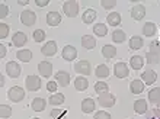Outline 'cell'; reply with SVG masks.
I'll list each match as a JSON object with an SVG mask.
<instances>
[{
    "label": "cell",
    "mask_w": 160,
    "mask_h": 119,
    "mask_svg": "<svg viewBox=\"0 0 160 119\" xmlns=\"http://www.w3.org/2000/svg\"><path fill=\"white\" fill-rule=\"evenodd\" d=\"M8 98L10 99L12 102L19 103V102H22V100L25 99V90L22 89V87H19V86H13V87L9 89Z\"/></svg>",
    "instance_id": "2"
},
{
    "label": "cell",
    "mask_w": 160,
    "mask_h": 119,
    "mask_svg": "<svg viewBox=\"0 0 160 119\" xmlns=\"http://www.w3.org/2000/svg\"><path fill=\"white\" fill-rule=\"evenodd\" d=\"M16 58L22 63H29L32 60V51L31 50H19L16 52Z\"/></svg>",
    "instance_id": "23"
},
{
    "label": "cell",
    "mask_w": 160,
    "mask_h": 119,
    "mask_svg": "<svg viewBox=\"0 0 160 119\" xmlns=\"http://www.w3.org/2000/svg\"><path fill=\"white\" fill-rule=\"evenodd\" d=\"M95 119H112V118H111V115L108 112L101 111V112H96V113H95Z\"/></svg>",
    "instance_id": "44"
},
{
    "label": "cell",
    "mask_w": 160,
    "mask_h": 119,
    "mask_svg": "<svg viewBox=\"0 0 160 119\" xmlns=\"http://www.w3.org/2000/svg\"><path fill=\"white\" fill-rule=\"evenodd\" d=\"M147 100H144V99H138V100H135L134 102V112L135 113H138V115H143L147 112Z\"/></svg>",
    "instance_id": "22"
},
{
    "label": "cell",
    "mask_w": 160,
    "mask_h": 119,
    "mask_svg": "<svg viewBox=\"0 0 160 119\" xmlns=\"http://www.w3.org/2000/svg\"><path fill=\"white\" fill-rule=\"evenodd\" d=\"M26 41H28V38H26V35L23 34V32H16V34L13 35V38H12V44L15 45V47H18V48L23 47V45L26 44Z\"/></svg>",
    "instance_id": "19"
},
{
    "label": "cell",
    "mask_w": 160,
    "mask_h": 119,
    "mask_svg": "<svg viewBox=\"0 0 160 119\" xmlns=\"http://www.w3.org/2000/svg\"><path fill=\"white\" fill-rule=\"evenodd\" d=\"M96 10L95 9H88V10H84V13L82 15V21H83V23H86V25H90V23H93L95 22V19H96Z\"/></svg>",
    "instance_id": "17"
},
{
    "label": "cell",
    "mask_w": 160,
    "mask_h": 119,
    "mask_svg": "<svg viewBox=\"0 0 160 119\" xmlns=\"http://www.w3.org/2000/svg\"><path fill=\"white\" fill-rule=\"evenodd\" d=\"M9 15V7L6 6V4H0V17L3 19V17H6Z\"/></svg>",
    "instance_id": "46"
},
{
    "label": "cell",
    "mask_w": 160,
    "mask_h": 119,
    "mask_svg": "<svg viewBox=\"0 0 160 119\" xmlns=\"http://www.w3.org/2000/svg\"><path fill=\"white\" fill-rule=\"evenodd\" d=\"M47 23L50 26H58L61 23V15L58 12H48L47 13Z\"/></svg>",
    "instance_id": "15"
},
{
    "label": "cell",
    "mask_w": 160,
    "mask_h": 119,
    "mask_svg": "<svg viewBox=\"0 0 160 119\" xmlns=\"http://www.w3.org/2000/svg\"><path fill=\"white\" fill-rule=\"evenodd\" d=\"M0 86H2V87L4 86V77H3V76L0 77Z\"/></svg>",
    "instance_id": "50"
},
{
    "label": "cell",
    "mask_w": 160,
    "mask_h": 119,
    "mask_svg": "<svg viewBox=\"0 0 160 119\" xmlns=\"http://www.w3.org/2000/svg\"><path fill=\"white\" fill-rule=\"evenodd\" d=\"M148 50H150V52H154V54H159L160 55V41H152Z\"/></svg>",
    "instance_id": "41"
},
{
    "label": "cell",
    "mask_w": 160,
    "mask_h": 119,
    "mask_svg": "<svg viewBox=\"0 0 160 119\" xmlns=\"http://www.w3.org/2000/svg\"><path fill=\"white\" fill-rule=\"evenodd\" d=\"M64 94L63 93H52V96H50V103L52 106H58L64 103Z\"/></svg>",
    "instance_id": "33"
},
{
    "label": "cell",
    "mask_w": 160,
    "mask_h": 119,
    "mask_svg": "<svg viewBox=\"0 0 160 119\" xmlns=\"http://www.w3.org/2000/svg\"><path fill=\"white\" fill-rule=\"evenodd\" d=\"M157 32V26L154 22H146L143 25V35L144 36H154Z\"/></svg>",
    "instance_id": "18"
},
{
    "label": "cell",
    "mask_w": 160,
    "mask_h": 119,
    "mask_svg": "<svg viewBox=\"0 0 160 119\" xmlns=\"http://www.w3.org/2000/svg\"><path fill=\"white\" fill-rule=\"evenodd\" d=\"M101 4H102V7H105V9H114L117 6V0H102Z\"/></svg>",
    "instance_id": "42"
},
{
    "label": "cell",
    "mask_w": 160,
    "mask_h": 119,
    "mask_svg": "<svg viewBox=\"0 0 160 119\" xmlns=\"http://www.w3.org/2000/svg\"><path fill=\"white\" fill-rule=\"evenodd\" d=\"M74 70H76L79 74H83V76H89L90 71H92V65L88 60H82V61H77L74 64Z\"/></svg>",
    "instance_id": "6"
},
{
    "label": "cell",
    "mask_w": 160,
    "mask_h": 119,
    "mask_svg": "<svg viewBox=\"0 0 160 119\" xmlns=\"http://www.w3.org/2000/svg\"><path fill=\"white\" fill-rule=\"evenodd\" d=\"M79 9H80L79 2H76V0H68V2L63 3V12L68 17H76L79 15Z\"/></svg>",
    "instance_id": "1"
},
{
    "label": "cell",
    "mask_w": 160,
    "mask_h": 119,
    "mask_svg": "<svg viewBox=\"0 0 160 119\" xmlns=\"http://www.w3.org/2000/svg\"><path fill=\"white\" fill-rule=\"evenodd\" d=\"M57 87H58L57 81H48V83H47V90H48L50 93H57Z\"/></svg>",
    "instance_id": "43"
},
{
    "label": "cell",
    "mask_w": 160,
    "mask_h": 119,
    "mask_svg": "<svg viewBox=\"0 0 160 119\" xmlns=\"http://www.w3.org/2000/svg\"><path fill=\"white\" fill-rule=\"evenodd\" d=\"M148 100L153 105H160V87H154L148 92Z\"/></svg>",
    "instance_id": "26"
},
{
    "label": "cell",
    "mask_w": 160,
    "mask_h": 119,
    "mask_svg": "<svg viewBox=\"0 0 160 119\" xmlns=\"http://www.w3.org/2000/svg\"><path fill=\"white\" fill-rule=\"evenodd\" d=\"M93 34L96 35V36H105L106 34H108V28H106L105 23H96V25L93 26Z\"/></svg>",
    "instance_id": "30"
},
{
    "label": "cell",
    "mask_w": 160,
    "mask_h": 119,
    "mask_svg": "<svg viewBox=\"0 0 160 119\" xmlns=\"http://www.w3.org/2000/svg\"><path fill=\"white\" fill-rule=\"evenodd\" d=\"M32 38H34L35 42H42V41L45 39V32H44L42 29L34 31V34H32Z\"/></svg>",
    "instance_id": "38"
},
{
    "label": "cell",
    "mask_w": 160,
    "mask_h": 119,
    "mask_svg": "<svg viewBox=\"0 0 160 119\" xmlns=\"http://www.w3.org/2000/svg\"><path fill=\"white\" fill-rule=\"evenodd\" d=\"M9 31H10V26H9L8 23H0V38L2 39L8 38Z\"/></svg>",
    "instance_id": "40"
},
{
    "label": "cell",
    "mask_w": 160,
    "mask_h": 119,
    "mask_svg": "<svg viewBox=\"0 0 160 119\" xmlns=\"http://www.w3.org/2000/svg\"><path fill=\"white\" fill-rule=\"evenodd\" d=\"M125 32L122 29H115L114 32H112V39H114V42L117 44H122L124 41H125Z\"/></svg>",
    "instance_id": "34"
},
{
    "label": "cell",
    "mask_w": 160,
    "mask_h": 119,
    "mask_svg": "<svg viewBox=\"0 0 160 119\" xmlns=\"http://www.w3.org/2000/svg\"><path fill=\"white\" fill-rule=\"evenodd\" d=\"M67 113L66 109H52L51 111V118L54 119H63V116Z\"/></svg>",
    "instance_id": "39"
},
{
    "label": "cell",
    "mask_w": 160,
    "mask_h": 119,
    "mask_svg": "<svg viewBox=\"0 0 160 119\" xmlns=\"http://www.w3.org/2000/svg\"><path fill=\"white\" fill-rule=\"evenodd\" d=\"M63 58L66 60V61H73V60H76L77 57V50L74 47H72V45H66V47L63 48Z\"/></svg>",
    "instance_id": "13"
},
{
    "label": "cell",
    "mask_w": 160,
    "mask_h": 119,
    "mask_svg": "<svg viewBox=\"0 0 160 119\" xmlns=\"http://www.w3.org/2000/svg\"><path fill=\"white\" fill-rule=\"evenodd\" d=\"M18 3H19V4H22V6H25V4L31 3V2H29V0H18Z\"/></svg>",
    "instance_id": "49"
},
{
    "label": "cell",
    "mask_w": 160,
    "mask_h": 119,
    "mask_svg": "<svg viewBox=\"0 0 160 119\" xmlns=\"http://www.w3.org/2000/svg\"><path fill=\"white\" fill-rule=\"evenodd\" d=\"M82 47L84 50H93L96 47V39L90 36V35H83L82 36Z\"/></svg>",
    "instance_id": "21"
},
{
    "label": "cell",
    "mask_w": 160,
    "mask_h": 119,
    "mask_svg": "<svg viewBox=\"0 0 160 119\" xmlns=\"http://www.w3.org/2000/svg\"><path fill=\"white\" fill-rule=\"evenodd\" d=\"M147 119H160V107L153 109V111L148 113V118Z\"/></svg>",
    "instance_id": "45"
},
{
    "label": "cell",
    "mask_w": 160,
    "mask_h": 119,
    "mask_svg": "<svg viewBox=\"0 0 160 119\" xmlns=\"http://www.w3.org/2000/svg\"><path fill=\"white\" fill-rule=\"evenodd\" d=\"M146 58H147V63L148 64H159L160 63V55L159 54H154V52H147V55H146Z\"/></svg>",
    "instance_id": "37"
},
{
    "label": "cell",
    "mask_w": 160,
    "mask_h": 119,
    "mask_svg": "<svg viewBox=\"0 0 160 119\" xmlns=\"http://www.w3.org/2000/svg\"><path fill=\"white\" fill-rule=\"evenodd\" d=\"M45 105H47V102L42 98H35L34 100H32V103H31V107H32L35 112H42L45 109Z\"/></svg>",
    "instance_id": "28"
},
{
    "label": "cell",
    "mask_w": 160,
    "mask_h": 119,
    "mask_svg": "<svg viewBox=\"0 0 160 119\" xmlns=\"http://www.w3.org/2000/svg\"><path fill=\"white\" fill-rule=\"evenodd\" d=\"M106 22L109 23L111 26H119L121 25V13L118 12H112L106 16Z\"/></svg>",
    "instance_id": "24"
},
{
    "label": "cell",
    "mask_w": 160,
    "mask_h": 119,
    "mask_svg": "<svg viewBox=\"0 0 160 119\" xmlns=\"http://www.w3.org/2000/svg\"><path fill=\"white\" fill-rule=\"evenodd\" d=\"M146 16V7L143 4H135L134 7L131 9V17L134 21H141Z\"/></svg>",
    "instance_id": "12"
},
{
    "label": "cell",
    "mask_w": 160,
    "mask_h": 119,
    "mask_svg": "<svg viewBox=\"0 0 160 119\" xmlns=\"http://www.w3.org/2000/svg\"><path fill=\"white\" fill-rule=\"evenodd\" d=\"M55 81L61 87H67L68 83H70V74L64 70H60L58 73H55Z\"/></svg>",
    "instance_id": "9"
},
{
    "label": "cell",
    "mask_w": 160,
    "mask_h": 119,
    "mask_svg": "<svg viewBox=\"0 0 160 119\" xmlns=\"http://www.w3.org/2000/svg\"><path fill=\"white\" fill-rule=\"evenodd\" d=\"M12 116V107L8 105H0V118H10Z\"/></svg>",
    "instance_id": "36"
},
{
    "label": "cell",
    "mask_w": 160,
    "mask_h": 119,
    "mask_svg": "<svg viewBox=\"0 0 160 119\" xmlns=\"http://www.w3.org/2000/svg\"><path fill=\"white\" fill-rule=\"evenodd\" d=\"M115 102H117V98L112 93H102L98 96V103L102 107H112Z\"/></svg>",
    "instance_id": "3"
},
{
    "label": "cell",
    "mask_w": 160,
    "mask_h": 119,
    "mask_svg": "<svg viewBox=\"0 0 160 119\" xmlns=\"http://www.w3.org/2000/svg\"><path fill=\"white\" fill-rule=\"evenodd\" d=\"M108 89H109V86L106 84L105 81H98L96 84H95V92H96L98 94L108 93Z\"/></svg>",
    "instance_id": "35"
},
{
    "label": "cell",
    "mask_w": 160,
    "mask_h": 119,
    "mask_svg": "<svg viewBox=\"0 0 160 119\" xmlns=\"http://www.w3.org/2000/svg\"><path fill=\"white\" fill-rule=\"evenodd\" d=\"M98 79H106V77H109V68L106 64H101V65H98L96 67V71H95Z\"/></svg>",
    "instance_id": "29"
},
{
    "label": "cell",
    "mask_w": 160,
    "mask_h": 119,
    "mask_svg": "<svg viewBox=\"0 0 160 119\" xmlns=\"http://www.w3.org/2000/svg\"><path fill=\"white\" fill-rule=\"evenodd\" d=\"M6 52H8V50H6V45H0V58H4V55H6Z\"/></svg>",
    "instance_id": "48"
},
{
    "label": "cell",
    "mask_w": 160,
    "mask_h": 119,
    "mask_svg": "<svg viewBox=\"0 0 160 119\" xmlns=\"http://www.w3.org/2000/svg\"><path fill=\"white\" fill-rule=\"evenodd\" d=\"M21 22L25 26H32L37 22V15L32 10H23L21 13Z\"/></svg>",
    "instance_id": "7"
},
{
    "label": "cell",
    "mask_w": 160,
    "mask_h": 119,
    "mask_svg": "<svg viewBox=\"0 0 160 119\" xmlns=\"http://www.w3.org/2000/svg\"><path fill=\"white\" fill-rule=\"evenodd\" d=\"M143 38H140L138 35H134V36H131L130 38V48L131 50H140V48L143 47Z\"/></svg>",
    "instance_id": "31"
},
{
    "label": "cell",
    "mask_w": 160,
    "mask_h": 119,
    "mask_svg": "<svg viewBox=\"0 0 160 119\" xmlns=\"http://www.w3.org/2000/svg\"><path fill=\"white\" fill-rule=\"evenodd\" d=\"M6 73H8V76L10 77V79H18V77L21 76L22 68L16 61H9V63L6 64Z\"/></svg>",
    "instance_id": "4"
},
{
    "label": "cell",
    "mask_w": 160,
    "mask_h": 119,
    "mask_svg": "<svg viewBox=\"0 0 160 119\" xmlns=\"http://www.w3.org/2000/svg\"><path fill=\"white\" fill-rule=\"evenodd\" d=\"M35 3H37V6H39V7H45L47 4L50 3V0H35Z\"/></svg>",
    "instance_id": "47"
},
{
    "label": "cell",
    "mask_w": 160,
    "mask_h": 119,
    "mask_svg": "<svg viewBox=\"0 0 160 119\" xmlns=\"http://www.w3.org/2000/svg\"><path fill=\"white\" fill-rule=\"evenodd\" d=\"M114 74L118 79H127L130 76V70H128V65L125 63H117L114 67Z\"/></svg>",
    "instance_id": "8"
},
{
    "label": "cell",
    "mask_w": 160,
    "mask_h": 119,
    "mask_svg": "<svg viewBox=\"0 0 160 119\" xmlns=\"http://www.w3.org/2000/svg\"><path fill=\"white\" fill-rule=\"evenodd\" d=\"M130 64H131V67L134 68V70H141L143 68V57H140V55H132L130 60Z\"/></svg>",
    "instance_id": "32"
},
{
    "label": "cell",
    "mask_w": 160,
    "mask_h": 119,
    "mask_svg": "<svg viewBox=\"0 0 160 119\" xmlns=\"http://www.w3.org/2000/svg\"><path fill=\"white\" fill-rule=\"evenodd\" d=\"M74 87H76L77 92H84V90L89 87V81L86 77H77L74 80Z\"/></svg>",
    "instance_id": "27"
},
{
    "label": "cell",
    "mask_w": 160,
    "mask_h": 119,
    "mask_svg": "<svg viewBox=\"0 0 160 119\" xmlns=\"http://www.w3.org/2000/svg\"><path fill=\"white\" fill-rule=\"evenodd\" d=\"M141 80L146 84H153L157 80V73L154 70H146L144 73H141Z\"/></svg>",
    "instance_id": "14"
},
{
    "label": "cell",
    "mask_w": 160,
    "mask_h": 119,
    "mask_svg": "<svg viewBox=\"0 0 160 119\" xmlns=\"http://www.w3.org/2000/svg\"><path fill=\"white\" fill-rule=\"evenodd\" d=\"M130 90H131V93H134V94L143 93L144 92V81L138 80V79L132 80L131 81V84H130Z\"/></svg>",
    "instance_id": "20"
},
{
    "label": "cell",
    "mask_w": 160,
    "mask_h": 119,
    "mask_svg": "<svg viewBox=\"0 0 160 119\" xmlns=\"http://www.w3.org/2000/svg\"><path fill=\"white\" fill-rule=\"evenodd\" d=\"M32 119H41V118H32Z\"/></svg>",
    "instance_id": "51"
},
{
    "label": "cell",
    "mask_w": 160,
    "mask_h": 119,
    "mask_svg": "<svg viewBox=\"0 0 160 119\" xmlns=\"http://www.w3.org/2000/svg\"><path fill=\"white\" fill-rule=\"evenodd\" d=\"M102 55L105 57L106 60H111L117 55V48L114 45H103L102 47Z\"/></svg>",
    "instance_id": "25"
},
{
    "label": "cell",
    "mask_w": 160,
    "mask_h": 119,
    "mask_svg": "<svg viewBox=\"0 0 160 119\" xmlns=\"http://www.w3.org/2000/svg\"><path fill=\"white\" fill-rule=\"evenodd\" d=\"M95 107H96V103L93 99L88 98L82 100V112L83 113H92V112H95Z\"/></svg>",
    "instance_id": "16"
},
{
    "label": "cell",
    "mask_w": 160,
    "mask_h": 119,
    "mask_svg": "<svg viewBox=\"0 0 160 119\" xmlns=\"http://www.w3.org/2000/svg\"><path fill=\"white\" fill-rule=\"evenodd\" d=\"M25 84H26V89L29 92H37V90L41 89V79L38 76H28L25 80Z\"/></svg>",
    "instance_id": "5"
},
{
    "label": "cell",
    "mask_w": 160,
    "mask_h": 119,
    "mask_svg": "<svg viewBox=\"0 0 160 119\" xmlns=\"http://www.w3.org/2000/svg\"><path fill=\"white\" fill-rule=\"evenodd\" d=\"M41 52L45 57H54L57 54V42L55 41H48V42L41 48Z\"/></svg>",
    "instance_id": "10"
},
{
    "label": "cell",
    "mask_w": 160,
    "mask_h": 119,
    "mask_svg": "<svg viewBox=\"0 0 160 119\" xmlns=\"http://www.w3.org/2000/svg\"><path fill=\"white\" fill-rule=\"evenodd\" d=\"M38 71L42 77L48 79V77H51V74H52V64L48 63V61H41V63L38 64Z\"/></svg>",
    "instance_id": "11"
}]
</instances>
